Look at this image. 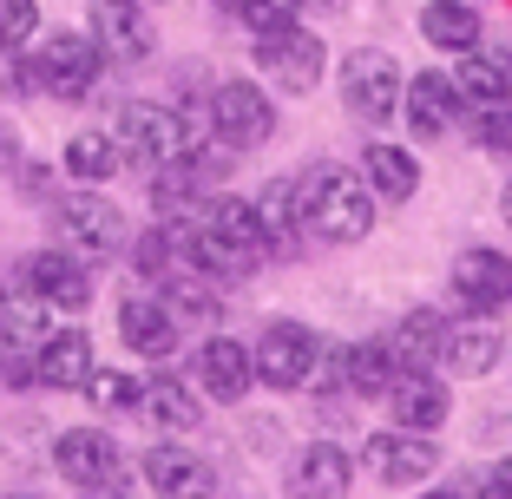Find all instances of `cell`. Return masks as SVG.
Masks as SVG:
<instances>
[{
  "label": "cell",
  "mask_w": 512,
  "mask_h": 499,
  "mask_svg": "<svg viewBox=\"0 0 512 499\" xmlns=\"http://www.w3.org/2000/svg\"><path fill=\"white\" fill-rule=\"evenodd\" d=\"M296 197H302V230L322 243H362L375 230L381 197L368 191L362 171H348V165H309L296 178Z\"/></svg>",
  "instance_id": "1"
},
{
  "label": "cell",
  "mask_w": 512,
  "mask_h": 499,
  "mask_svg": "<svg viewBox=\"0 0 512 499\" xmlns=\"http://www.w3.org/2000/svg\"><path fill=\"white\" fill-rule=\"evenodd\" d=\"M27 60H33L40 92H46V99H60V106L92 99V86H99V73H106V53H99V40H92V33H73V27L46 33Z\"/></svg>",
  "instance_id": "2"
},
{
  "label": "cell",
  "mask_w": 512,
  "mask_h": 499,
  "mask_svg": "<svg viewBox=\"0 0 512 499\" xmlns=\"http://www.w3.org/2000/svg\"><path fill=\"white\" fill-rule=\"evenodd\" d=\"M53 230H60V250H73L79 263H106L125 250V211L112 197H99V184L60 197L53 204Z\"/></svg>",
  "instance_id": "3"
},
{
  "label": "cell",
  "mask_w": 512,
  "mask_h": 499,
  "mask_svg": "<svg viewBox=\"0 0 512 499\" xmlns=\"http://www.w3.org/2000/svg\"><path fill=\"white\" fill-rule=\"evenodd\" d=\"M401 66H394V53H381V46H355L342 60V106L348 119H362V125H388L401 119Z\"/></svg>",
  "instance_id": "4"
},
{
  "label": "cell",
  "mask_w": 512,
  "mask_h": 499,
  "mask_svg": "<svg viewBox=\"0 0 512 499\" xmlns=\"http://www.w3.org/2000/svg\"><path fill=\"white\" fill-rule=\"evenodd\" d=\"M204 112H211V138L224 152H256L276 138V99L256 79H224Z\"/></svg>",
  "instance_id": "5"
},
{
  "label": "cell",
  "mask_w": 512,
  "mask_h": 499,
  "mask_svg": "<svg viewBox=\"0 0 512 499\" xmlns=\"http://www.w3.org/2000/svg\"><path fill=\"white\" fill-rule=\"evenodd\" d=\"M322 335L316 329H302V322H270V329L256 335V348H250V362H256V381L263 388H276V394H296V388H309L316 381V368H322Z\"/></svg>",
  "instance_id": "6"
},
{
  "label": "cell",
  "mask_w": 512,
  "mask_h": 499,
  "mask_svg": "<svg viewBox=\"0 0 512 499\" xmlns=\"http://www.w3.org/2000/svg\"><path fill=\"white\" fill-rule=\"evenodd\" d=\"M256 66H263L283 92H316L322 73H329V46H322V33H309L296 20V27L256 33Z\"/></svg>",
  "instance_id": "7"
},
{
  "label": "cell",
  "mask_w": 512,
  "mask_h": 499,
  "mask_svg": "<svg viewBox=\"0 0 512 499\" xmlns=\"http://www.w3.org/2000/svg\"><path fill=\"white\" fill-rule=\"evenodd\" d=\"M53 467H60V480L79 486V493H112V486L125 480V454H119V440H112L106 427H66V434L53 440Z\"/></svg>",
  "instance_id": "8"
},
{
  "label": "cell",
  "mask_w": 512,
  "mask_h": 499,
  "mask_svg": "<svg viewBox=\"0 0 512 499\" xmlns=\"http://www.w3.org/2000/svg\"><path fill=\"white\" fill-rule=\"evenodd\" d=\"M191 388L204 394V401H217V408H237L243 394L256 388L250 348H243L237 335H204V342L191 348Z\"/></svg>",
  "instance_id": "9"
},
{
  "label": "cell",
  "mask_w": 512,
  "mask_h": 499,
  "mask_svg": "<svg viewBox=\"0 0 512 499\" xmlns=\"http://www.w3.org/2000/svg\"><path fill=\"white\" fill-rule=\"evenodd\" d=\"M453 296L467 316H499L512 303V257L493 250V243H473L453 257Z\"/></svg>",
  "instance_id": "10"
},
{
  "label": "cell",
  "mask_w": 512,
  "mask_h": 499,
  "mask_svg": "<svg viewBox=\"0 0 512 499\" xmlns=\"http://www.w3.org/2000/svg\"><path fill=\"white\" fill-rule=\"evenodd\" d=\"M362 467L375 473L381 486H414L440 467V447L434 434H407V427H388V434H368L362 440Z\"/></svg>",
  "instance_id": "11"
},
{
  "label": "cell",
  "mask_w": 512,
  "mask_h": 499,
  "mask_svg": "<svg viewBox=\"0 0 512 499\" xmlns=\"http://www.w3.org/2000/svg\"><path fill=\"white\" fill-rule=\"evenodd\" d=\"M401 119L414 125V138L421 145H434V138H447L453 125L467 119V99H460V86H453V73H414L407 79V92H401Z\"/></svg>",
  "instance_id": "12"
},
{
  "label": "cell",
  "mask_w": 512,
  "mask_h": 499,
  "mask_svg": "<svg viewBox=\"0 0 512 499\" xmlns=\"http://www.w3.org/2000/svg\"><path fill=\"white\" fill-rule=\"evenodd\" d=\"M92 40H99V53L119 60V66L151 60V46H158L151 7L145 0H92Z\"/></svg>",
  "instance_id": "13"
},
{
  "label": "cell",
  "mask_w": 512,
  "mask_h": 499,
  "mask_svg": "<svg viewBox=\"0 0 512 499\" xmlns=\"http://www.w3.org/2000/svg\"><path fill=\"white\" fill-rule=\"evenodd\" d=\"M20 283H27L40 303L66 309V316H79V309L92 303V263H79L73 250H33V257L20 263Z\"/></svg>",
  "instance_id": "14"
},
{
  "label": "cell",
  "mask_w": 512,
  "mask_h": 499,
  "mask_svg": "<svg viewBox=\"0 0 512 499\" xmlns=\"http://www.w3.org/2000/svg\"><path fill=\"white\" fill-rule=\"evenodd\" d=\"M197 224L211 230L217 243H230L237 257H250V263H263L270 257V230H263V217H256V197H237V191H211L204 204H197Z\"/></svg>",
  "instance_id": "15"
},
{
  "label": "cell",
  "mask_w": 512,
  "mask_h": 499,
  "mask_svg": "<svg viewBox=\"0 0 512 499\" xmlns=\"http://www.w3.org/2000/svg\"><path fill=\"white\" fill-rule=\"evenodd\" d=\"M381 401H388L394 427H407V434H434V427H447V414H453L447 381L427 375V368H401V381H394Z\"/></svg>",
  "instance_id": "16"
},
{
  "label": "cell",
  "mask_w": 512,
  "mask_h": 499,
  "mask_svg": "<svg viewBox=\"0 0 512 499\" xmlns=\"http://www.w3.org/2000/svg\"><path fill=\"white\" fill-rule=\"evenodd\" d=\"M289 499H348V486H355V460H348V447H335V440H309L296 460H289Z\"/></svg>",
  "instance_id": "17"
},
{
  "label": "cell",
  "mask_w": 512,
  "mask_h": 499,
  "mask_svg": "<svg viewBox=\"0 0 512 499\" xmlns=\"http://www.w3.org/2000/svg\"><path fill=\"white\" fill-rule=\"evenodd\" d=\"M119 342L132 348L138 362H165L178 348V316L165 296H125L119 303Z\"/></svg>",
  "instance_id": "18"
},
{
  "label": "cell",
  "mask_w": 512,
  "mask_h": 499,
  "mask_svg": "<svg viewBox=\"0 0 512 499\" xmlns=\"http://www.w3.org/2000/svg\"><path fill=\"white\" fill-rule=\"evenodd\" d=\"M92 335L86 329H53L40 348H33V388H53V394H66V388H86V375H92Z\"/></svg>",
  "instance_id": "19"
},
{
  "label": "cell",
  "mask_w": 512,
  "mask_h": 499,
  "mask_svg": "<svg viewBox=\"0 0 512 499\" xmlns=\"http://www.w3.org/2000/svg\"><path fill=\"white\" fill-rule=\"evenodd\" d=\"M138 473L151 480V493H158V499H211V467H204L191 447H178V440L145 447Z\"/></svg>",
  "instance_id": "20"
},
{
  "label": "cell",
  "mask_w": 512,
  "mask_h": 499,
  "mask_svg": "<svg viewBox=\"0 0 512 499\" xmlns=\"http://www.w3.org/2000/svg\"><path fill=\"white\" fill-rule=\"evenodd\" d=\"M499 355H506V335H499L493 322H447V342H440V368H447V375L480 381V375L499 368Z\"/></svg>",
  "instance_id": "21"
},
{
  "label": "cell",
  "mask_w": 512,
  "mask_h": 499,
  "mask_svg": "<svg viewBox=\"0 0 512 499\" xmlns=\"http://www.w3.org/2000/svg\"><path fill=\"white\" fill-rule=\"evenodd\" d=\"M138 414H145L151 427H165V434H191V427L204 421V401H197V388L178 381V375H145L138 381Z\"/></svg>",
  "instance_id": "22"
},
{
  "label": "cell",
  "mask_w": 512,
  "mask_h": 499,
  "mask_svg": "<svg viewBox=\"0 0 512 499\" xmlns=\"http://www.w3.org/2000/svg\"><path fill=\"white\" fill-rule=\"evenodd\" d=\"M453 86L467 106H493V99H512V53L499 46H467L460 66H453Z\"/></svg>",
  "instance_id": "23"
},
{
  "label": "cell",
  "mask_w": 512,
  "mask_h": 499,
  "mask_svg": "<svg viewBox=\"0 0 512 499\" xmlns=\"http://www.w3.org/2000/svg\"><path fill=\"white\" fill-rule=\"evenodd\" d=\"M362 178H368V191H375L381 204H407V197L421 191L414 152H407V145H388V138H375V145L362 152Z\"/></svg>",
  "instance_id": "24"
},
{
  "label": "cell",
  "mask_w": 512,
  "mask_h": 499,
  "mask_svg": "<svg viewBox=\"0 0 512 499\" xmlns=\"http://www.w3.org/2000/svg\"><path fill=\"white\" fill-rule=\"evenodd\" d=\"M394 381H401V362H394L388 335H375V342H348V348H342V388H348V394L375 401V394H388Z\"/></svg>",
  "instance_id": "25"
},
{
  "label": "cell",
  "mask_w": 512,
  "mask_h": 499,
  "mask_svg": "<svg viewBox=\"0 0 512 499\" xmlns=\"http://www.w3.org/2000/svg\"><path fill=\"white\" fill-rule=\"evenodd\" d=\"M480 7L473 0H427L421 7V40L434 46V53H467V46H480Z\"/></svg>",
  "instance_id": "26"
},
{
  "label": "cell",
  "mask_w": 512,
  "mask_h": 499,
  "mask_svg": "<svg viewBox=\"0 0 512 499\" xmlns=\"http://www.w3.org/2000/svg\"><path fill=\"white\" fill-rule=\"evenodd\" d=\"M0 335H7V348H14V355H33V348L53 335V303H40L27 283H20V289H0Z\"/></svg>",
  "instance_id": "27"
},
{
  "label": "cell",
  "mask_w": 512,
  "mask_h": 499,
  "mask_svg": "<svg viewBox=\"0 0 512 499\" xmlns=\"http://www.w3.org/2000/svg\"><path fill=\"white\" fill-rule=\"evenodd\" d=\"M60 165L73 171L79 184H112L125 171V152H119V138H112V132H73V138H66V152H60Z\"/></svg>",
  "instance_id": "28"
},
{
  "label": "cell",
  "mask_w": 512,
  "mask_h": 499,
  "mask_svg": "<svg viewBox=\"0 0 512 499\" xmlns=\"http://www.w3.org/2000/svg\"><path fill=\"white\" fill-rule=\"evenodd\" d=\"M440 342H447L440 309H414V316H401V322H394V335H388V348H394V362H401V368L440 362Z\"/></svg>",
  "instance_id": "29"
},
{
  "label": "cell",
  "mask_w": 512,
  "mask_h": 499,
  "mask_svg": "<svg viewBox=\"0 0 512 499\" xmlns=\"http://www.w3.org/2000/svg\"><path fill=\"white\" fill-rule=\"evenodd\" d=\"M256 217L270 230V250H296L302 237V197H296V178H270L256 191Z\"/></svg>",
  "instance_id": "30"
},
{
  "label": "cell",
  "mask_w": 512,
  "mask_h": 499,
  "mask_svg": "<svg viewBox=\"0 0 512 499\" xmlns=\"http://www.w3.org/2000/svg\"><path fill=\"white\" fill-rule=\"evenodd\" d=\"M165 303H171V316H178V322H217V316H224V296H217V289L211 283H204V276H165Z\"/></svg>",
  "instance_id": "31"
},
{
  "label": "cell",
  "mask_w": 512,
  "mask_h": 499,
  "mask_svg": "<svg viewBox=\"0 0 512 499\" xmlns=\"http://www.w3.org/2000/svg\"><path fill=\"white\" fill-rule=\"evenodd\" d=\"M473 132V145L480 152H512V99H493V106H467V119H460Z\"/></svg>",
  "instance_id": "32"
},
{
  "label": "cell",
  "mask_w": 512,
  "mask_h": 499,
  "mask_svg": "<svg viewBox=\"0 0 512 499\" xmlns=\"http://www.w3.org/2000/svg\"><path fill=\"white\" fill-rule=\"evenodd\" d=\"M132 270L145 276V283H165V276H178V250H171V224H151L145 237L132 243Z\"/></svg>",
  "instance_id": "33"
},
{
  "label": "cell",
  "mask_w": 512,
  "mask_h": 499,
  "mask_svg": "<svg viewBox=\"0 0 512 499\" xmlns=\"http://www.w3.org/2000/svg\"><path fill=\"white\" fill-rule=\"evenodd\" d=\"M230 14H237V27L256 33H276V27H296L302 20V0H230Z\"/></svg>",
  "instance_id": "34"
},
{
  "label": "cell",
  "mask_w": 512,
  "mask_h": 499,
  "mask_svg": "<svg viewBox=\"0 0 512 499\" xmlns=\"http://www.w3.org/2000/svg\"><path fill=\"white\" fill-rule=\"evenodd\" d=\"M79 394H86L92 408H132L138 414V381L132 375H112V368H92Z\"/></svg>",
  "instance_id": "35"
},
{
  "label": "cell",
  "mask_w": 512,
  "mask_h": 499,
  "mask_svg": "<svg viewBox=\"0 0 512 499\" xmlns=\"http://www.w3.org/2000/svg\"><path fill=\"white\" fill-rule=\"evenodd\" d=\"M27 40H40V7L33 0H0V53H20Z\"/></svg>",
  "instance_id": "36"
},
{
  "label": "cell",
  "mask_w": 512,
  "mask_h": 499,
  "mask_svg": "<svg viewBox=\"0 0 512 499\" xmlns=\"http://www.w3.org/2000/svg\"><path fill=\"white\" fill-rule=\"evenodd\" d=\"M460 493H467V499H473V493H486V499H512V454H506V460H493L486 473H473Z\"/></svg>",
  "instance_id": "37"
},
{
  "label": "cell",
  "mask_w": 512,
  "mask_h": 499,
  "mask_svg": "<svg viewBox=\"0 0 512 499\" xmlns=\"http://www.w3.org/2000/svg\"><path fill=\"white\" fill-rule=\"evenodd\" d=\"M14 165H20V125L0 112V178H14Z\"/></svg>",
  "instance_id": "38"
},
{
  "label": "cell",
  "mask_w": 512,
  "mask_h": 499,
  "mask_svg": "<svg viewBox=\"0 0 512 499\" xmlns=\"http://www.w3.org/2000/svg\"><path fill=\"white\" fill-rule=\"evenodd\" d=\"M14 178H20V191H27V197H46V191H53V171H46V165H27V158L14 165Z\"/></svg>",
  "instance_id": "39"
},
{
  "label": "cell",
  "mask_w": 512,
  "mask_h": 499,
  "mask_svg": "<svg viewBox=\"0 0 512 499\" xmlns=\"http://www.w3.org/2000/svg\"><path fill=\"white\" fill-rule=\"evenodd\" d=\"M309 14H348V0H302Z\"/></svg>",
  "instance_id": "40"
},
{
  "label": "cell",
  "mask_w": 512,
  "mask_h": 499,
  "mask_svg": "<svg viewBox=\"0 0 512 499\" xmlns=\"http://www.w3.org/2000/svg\"><path fill=\"white\" fill-rule=\"evenodd\" d=\"M499 211H506V224H512V178H506V191H499Z\"/></svg>",
  "instance_id": "41"
},
{
  "label": "cell",
  "mask_w": 512,
  "mask_h": 499,
  "mask_svg": "<svg viewBox=\"0 0 512 499\" xmlns=\"http://www.w3.org/2000/svg\"><path fill=\"white\" fill-rule=\"evenodd\" d=\"M421 499H467V493H447V486H434V493H421Z\"/></svg>",
  "instance_id": "42"
},
{
  "label": "cell",
  "mask_w": 512,
  "mask_h": 499,
  "mask_svg": "<svg viewBox=\"0 0 512 499\" xmlns=\"http://www.w3.org/2000/svg\"><path fill=\"white\" fill-rule=\"evenodd\" d=\"M92 499H132V493H119V486H112V493H92Z\"/></svg>",
  "instance_id": "43"
},
{
  "label": "cell",
  "mask_w": 512,
  "mask_h": 499,
  "mask_svg": "<svg viewBox=\"0 0 512 499\" xmlns=\"http://www.w3.org/2000/svg\"><path fill=\"white\" fill-rule=\"evenodd\" d=\"M7 499H27V493H7Z\"/></svg>",
  "instance_id": "44"
},
{
  "label": "cell",
  "mask_w": 512,
  "mask_h": 499,
  "mask_svg": "<svg viewBox=\"0 0 512 499\" xmlns=\"http://www.w3.org/2000/svg\"><path fill=\"white\" fill-rule=\"evenodd\" d=\"M0 60H7V53H0Z\"/></svg>",
  "instance_id": "45"
}]
</instances>
